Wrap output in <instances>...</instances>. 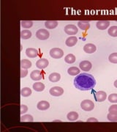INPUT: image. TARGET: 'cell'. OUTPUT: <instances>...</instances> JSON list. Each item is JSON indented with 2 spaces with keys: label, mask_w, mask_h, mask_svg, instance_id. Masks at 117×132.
I'll return each mask as SVG.
<instances>
[{
  "label": "cell",
  "mask_w": 117,
  "mask_h": 132,
  "mask_svg": "<svg viewBox=\"0 0 117 132\" xmlns=\"http://www.w3.org/2000/svg\"><path fill=\"white\" fill-rule=\"evenodd\" d=\"M96 85V80L91 74L83 73L78 75L74 79V86L80 90L86 91L93 89Z\"/></svg>",
  "instance_id": "obj_1"
},
{
  "label": "cell",
  "mask_w": 117,
  "mask_h": 132,
  "mask_svg": "<svg viewBox=\"0 0 117 132\" xmlns=\"http://www.w3.org/2000/svg\"><path fill=\"white\" fill-rule=\"evenodd\" d=\"M80 107L86 112H90L94 108V104L93 101H92L91 100H84L80 103Z\"/></svg>",
  "instance_id": "obj_2"
},
{
  "label": "cell",
  "mask_w": 117,
  "mask_h": 132,
  "mask_svg": "<svg viewBox=\"0 0 117 132\" xmlns=\"http://www.w3.org/2000/svg\"><path fill=\"white\" fill-rule=\"evenodd\" d=\"M50 56L53 59H60L64 55V52L59 48H53L50 50Z\"/></svg>",
  "instance_id": "obj_3"
},
{
  "label": "cell",
  "mask_w": 117,
  "mask_h": 132,
  "mask_svg": "<svg viewBox=\"0 0 117 132\" xmlns=\"http://www.w3.org/2000/svg\"><path fill=\"white\" fill-rule=\"evenodd\" d=\"M49 35H50L49 32L47 31L45 29H40L38 30L36 32V37L41 40H45L48 39Z\"/></svg>",
  "instance_id": "obj_4"
},
{
  "label": "cell",
  "mask_w": 117,
  "mask_h": 132,
  "mask_svg": "<svg viewBox=\"0 0 117 132\" xmlns=\"http://www.w3.org/2000/svg\"><path fill=\"white\" fill-rule=\"evenodd\" d=\"M78 32V29L74 24H68L65 27V32L69 35H75Z\"/></svg>",
  "instance_id": "obj_5"
},
{
  "label": "cell",
  "mask_w": 117,
  "mask_h": 132,
  "mask_svg": "<svg viewBox=\"0 0 117 132\" xmlns=\"http://www.w3.org/2000/svg\"><path fill=\"white\" fill-rule=\"evenodd\" d=\"M49 93L53 96L58 97V96H61L64 93V90L60 87H53L50 89Z\"/></svg>",
  "instance_id": "obj_6"
},
{
  "label": "cell",
  "mask_w": 117,
  "mask_h": 132,
  "mask_svg": "<svg viewBox=\"0 0 117 132\" xmlns=\"http://www.w3.org/2000/svg\"><path fill=\"white\" fill-rule=\"evenodd\" d=\"M106 98H107V94L104 91H98L94 95V98L97 102H103L105 101Z\"/></svg>",
  "instance_id": "obj_7"
},
{
  "label": "cell",
  "mask_w": 117,
  "mask_h": 132,
  "mask_svg": "<svg viewBox=\"0 0 117 132\" xmlns=\"http://www.w3.org/2000/svg\"><path fill=\"white\" fill-rule=\"evenodd\" d=\"M80 68L84 71H89L92 69V63L88 60H84V61L80 62L79 64Z\"/></svg>",
  "instance_id": "obj_8"
},
{
  "label": "cell",
  "mask_w": 117,
  "mask_h": 132,
  "mask_svg": "<svg viewBox=\"0 0 117 132\" xmlns=\"http://www.w3.org/2000/svg\"><path fill=\"white\" fill-rule=\"evenodd\" d=\"M110 24L111 23L108 21H99L97 22L96 26H97V28L100 30H105L110 26Z\"/></svg>",
  "instance_id": "obj_9"
},
{
  "label": "cell",
  "mask_w": 117,
  "mask_h": 132,
  "mask_svg": "<svg viewBox=\"0 0 117 132\" xmlns=\"http://www.w3.org/2000/svg\"><path fill=\"white\" fill-rule=\"evenodd\" d=\"M97 47L92 43H87L84 46V51L87 54H93L96 52Z\"/></svg>",
  "instance_id": "obj_10"
},
{
  "label": "cell",
  "mask_w": 117,
  "mask_h": 132,
  "mask_svg": "<svg viewBox=\"0 0 117 132\" xmlns=\"http://www.w3.org/2000/svg\"><path fill=\"white\" fill-rule=\"evenodd\" d=\"M48 60L45 59V58H41L40 60H38L36 62V66L40 69H45L46 68L48 65Z\"/></svg>",
  "instance_id": "obj_11"
},
{
  "label": "cell",
  "mask_w": 117,
  "mask_h": 132,
  "mask_svg": "<svg viewBox=\"0 0 117 132\" xmlns=\"http://www.w3.org/2000/svg\"><path fill=\"white\" fill-rule=\"evenodd\" d=\"M30 78L34 81H40L41 80V79L42 78V75L41 71L39 70H35L33 71L31 74H30Z\"/></svg>",
  "instance_id": "obj_12"
},
{
  "label": "cell",
  "mask_w": 117,
  "mask_h": 132,
  "mask_svg": "<svg viewBox=\"0 0 117 132\" xmlns=\"http://www.w3.org/2000/svg\"><path fill=\"white\" fill-rule=\"evenodd\" d=\"M26 54L29 58H34L38 56V51L33 48H29L26 50Z\"/></svg>",
  "instance_id": "obj_13"
},
{
  "label": "cell",
  "mask_w": 117,
  "mask_h": 132,
  "mask_svg": "<svg viewBox=\"0 0 117 132\" xmlns=\"http://www.w3.org/2000/svg\"><path fill=\"white\" fill-rule=\"evenodd\" d=\"M37 107L39 110H41V111L47 110L50 107V104L46 101H41L38 102V104H37Z\"/></svg>",
  "instance_id": "obj_14"
},
{
  "label": "cell",
  "mask_w": 117,
  "mask_h": 132,
  "mask_svg": "<svg viewBox=\"0 0 117 132\" xmlns=\"http://www.w3.org/2000/svg\"><path fill=\"white\" fill-rule=\"evenodd\" d=\"M77 42H78L77 38L73 36V37H69L66 40L65 44L67 46H69V47H73V46H74L76 45Z\"/></svg>",
  "instance_id": "obj_15"
},
{
  "label": "cell",
  "mask_w": 117,
  "mask_h": 132,
  "mask_svg": "<svg viewBox=\"0 0 117 132\" xmlns=\"http://www.w3.org/2000/svg\"><path fill=\"white\" fill-rule=\"evenodd\" d=\"M49 81L51 82H57L60 80L61 79V75L58 73H52L48 76Z\"/></svg>",
  "instance_id": "obj_16"
},
{
  "label": "cell",
  "mask_w": 117,
  "mask_h": 132,
  "mask_svg": "<svg viewBox=\"0 0 117 132\" xmlns=\"http://www.w3.org/2000/svg\"><path fill=\"white\" fill-rule=\"evenodd\" d=\"M78 26L82 30H88L90 28V24H89V21H78Z\"/></svg>",
  "instance_id": "obj_17"
},
{
  "label": "cell",
  "mask_w": 117,
  "mask_h": 132,
  "mask_svg": "<svg viewBox=\"0 0 117 132\" xmlns=\"http://www.w3.org/2000/svg\"><path fill=\"white\" fill-rule=\"evenodd\" d=\"M45 26L47 29H55L58 26V22L56 21H47L45 22Z\"/></svg>",
  "instance_id": "obj_18"
},
{
  "label": "cell",
  "mask_w": 117,
  "mask_h": 132,
  "mask_svg": "<svg viewBox=\"0 0 117 132\" xmlns=\"http://www.w3.org/2000/svg\"><path fill=\"white\" fill-rule=\"evenodd\" d=\"M33 89L37 92H42L45 89V85L42 82H35L32 86Z\"/></svg>",
  "instance_id": "obj_19"
},
{
  "label": "cell",
  "mask_w": 117,
  "mask_h": 132,
  "mask_svg": "<svg viewBox=\"0 0 117 132\" xmlns=\"http://www.w3.org/2000/svg\"><path fill=\"white\" fill-rule=\"evenodd\" d=\"M67 118L70 121H75L78 118V114L76 112H70L67 114Z\"/></svg>",
  "instance_id": "obj_20"
},
{
  "label": "cell",
  "mask_w": 117,
  "mask_h": 132,
  "mask_svg": "<svg viewBox=\"0 0 117 132\" xmlns=\"http://www.w3.org/2000/svg\"><path fill=\"white\" fill-rule=\"evenodd\" d=\"M32 67V62L26 59H23L21 61V68L23 69H29Z\"/></svg>",
  "instance_id": "obj_21"
},
{
  "label": "cell",
  "mask_w": 117,
  "mask_h": 132,
  "mask_svg": "<svg viewBox=\"0 0 117 132\" xmlns=\"http://www.w3.org/2000/svg\"><path fill=\"white\" fill-rule=\"evenodd\" d=\"M80 72V69L77 67H71L70 68H68V70H67V73L70 76L78 75V74H79Z\"/></svg>",
  "instance_id": "obj_22"
},
{
  "label": "cell",
  "mask_w": 117,
  "mask_h": 132,
  "mask_svg": "<svg viewBox=\"0 0 117 132\" xmlns=\"http://www.w3.org/2000/svg\"><path fill=\"white\" fill-rule=\"evenodd\" d=\"M65 61L68 64H73L75 62V57L73 54H69L65 57Z\"/></svg>",
  "instance_id": "obj_23"
},
{
  "label": "cell",
  "mask_w": 117,
  "mask_h": 132,
  "mask_svg": "<svg viewBox=\"0 0 117 132\" xmlns=\"http://www.w3.org/2000/svg\"><path fill=\"white\" fill-rule=\"evenodd\" d=\"M32 37V32L29 30H23L21 32V38L23 39V40H26V39H29Z\"/></svg>",
  "instance_id": "obj_24"
},
{
  "label": "cell",
  "mask_w": 117,
  "mask_h": 132,
  "mask_svg": "<svg viewBox=\"0 0 117 132\" xmlns=\"http://www.w3.org/2000/svg\"><path fill=\"white\" fill-rule=\"evenodd\" d=\"M108 35L111 37H117V26H112L108 29Z\"/></svg>",
  "instance_id": "obj_25"
},
{
  "label": "cell",
  "mask_w": 117,
  "mask_h": 132,
  "mask_svg": "<svg viewBox=\"0 0 117 132\" xmlns=\"http://www.w3.org/2000/svg\"><path fill=\"white\" fill-rule=\"evenodd\" d=\"M21 94L23 97H28L32 94V90L29 87H23L21 89Z\"/></svg>",
  "instance_id": "obj_26"
},
{
  "label": "cell",
  "mask_w": 117,
  "mask_h": 132,
  "mask_svg": "<svg viewBox=\"0 0 117 132\" xmlns=\"http://www.w3.org/2000/svg\"><path fill=\"white\" fill-rule=\"evenodd\" d=\"M21 120L22 122H33L34 121V118L30 114H24V115L21 116Z\"/></svg>",
  "instance_id": "obj_27"
},
{
  "label": "cell",
  "mask_w": 117,
  "mask_h": 132,
  "mask_svg": "<svg viewBox=\"0 0 117 132\" xmlns=\"http://www.w3.org/2000/svg\"><path fill=\"white\" fill-rule=\"evenodd\" d=\"M21 24L23 28L29 29L33 26V22L32 21H22L21 22Z\"/></svg>",
  "instance_id": "obj_28"
},
{
  "label": "cell",
  "mask_w": 117,
  "mask_h": 132,
  "mask_svg": "<svg viewBox=\"0 0 117 132\" xmlns=\"http://www.w3.org/2000/svg\"><path fill=\"white\" fill-rule=\"evenodd\" d=\"M107 118L111 122H117V113L109 112L107 115Z\"/></svg>",
  "instance_id": "obj_29"
},
{
  "label": "cell",
  "mask_w": 117,
  "mask_h": 132,
  "mask_svg": "<svg viewBox=\"0 0 117 132\" xmlns=\"http://www.w3.org/2000/svg\"><path fill=\"white\" fill-rule=\"evenodd\" d=\"M108 60L111 63L117 64V53H112L110 54L108 57Z\"/></svg>",
  "instance_id": "obj_30"
},
{
  "label": "cell",
  "mask_w": 117,
  "mask_h": 132,
  "mask_svg": "<svg viewBox=\"0 0 117 132\" xmlns=\"http://www.w3.org/2000/svg\"><path fill=\"white\" fill-rule=\"evenodd\" d=\"M108 101L111 103H117V94L116 93H113L108 96Z\"/></svg>",
  "instance_id": "obj_31"
},
{
  "label": "cell",
  "mask_w": 117,
  "mask_h": 132,
  "mask_svg": "<svg viewBox=\"0 0 117 132\" xmlns=\"http://www.w3.org/2000/svg\"><path fill=\"white\" fill-rule=\"evenodd\" d=\"M109 112H113V113H117V104H114L111 106L108 109Z\"/></svg>",
  "instance_id": "obj_32"
},
{
  "label": "cell",
  "mask_w": 117,
  "mask_h": 132,
  "mask_svg": "<svg viewBox=\"0 0 117 132\" xmlns=\"http://www.w3.org/2000/svg\"><path fill=\"white\" fill-rule=\"evenodd\" d=\"M28 110V107L26 105H21V114H23L24 113H26Z\"/></svg>",
  "instance_id": "obj_33"
},
{
  "label": "cell",
  "mask_w": 117,
  "mask_h": 132,
  "mask_svg": "<svg viewBox=\"0 0 117 132\" xmlns=\"http://www.w3.org/2000/svg\"><path fill=\"white\" fill-rule=\"evenodd\" d=\"M28 74V71L27 69H23V68H21V78H23V77H26Z\"/></svg>",
  "instance_id": "obj_34"
},
{
  "label": "cell",
  "mask_w": 117,
  "mask_h": 132,
  "mask_svg": "<svg viewBox=\"0 0 117 132\" xmlns=\"http://www.w3.org/2000/svg\"><path fill=\"white\" fill-rule=\"evenodd\" d=\"M86 121H87V122H95V123H97V122H98V120H97L96 118H89V119H88Z\"/></svg>",
  "instance_id": "obj_35"
},
{
  "label": "cell",
  "mask_w": 117,
  "mask_h": 132,
  "mask_svg": "<svg viewBox=\"0 0 117 132\" xmlns=\"http://www.w3.org/2000/svg\"><path fill=\"white\" fill-rule=\"evenodd\" d=\"M114 87H115L116 88H117V80H116L114 81Z\"/></svg>",
  "instance_id": "obj_36"
}]
</instances>
